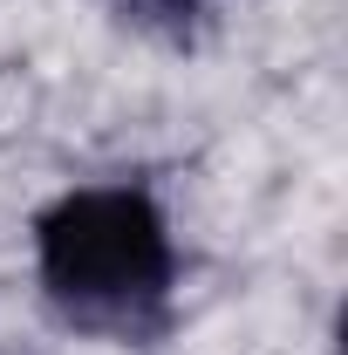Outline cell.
<instances>
[{
    "label": "cell",
    "mask_w": 348,
    "mask_h": 355,
    "mask_svg": "<svg viewBox=\"0 0 348 355\" xmlns=\"http://www.w3.org/2000/svg\"><path fill=\"white\" fill-rule=\"evenodd\" d=\"M116 7H130L137 21H191L205 0H116Z\"/></svg>",
    "instance_id": "cell-2"
},
{
    "label": "cell",
    "mask_w": 348,
    "mask_h": 355,
    "mask_svg": "<svg viewBox=\"0 0 348 355\" xmlns=\"http://www.w3.org/2000/svg\"><path fill=\"white\" fill-rule=\"evenodd\" d=\"M177 253L164 212L137 184H89L42 212V287L48 301L110 335H143L164 321Z\"/></svg>",
    "instance_id": "cell-1"
}]
</instances>
